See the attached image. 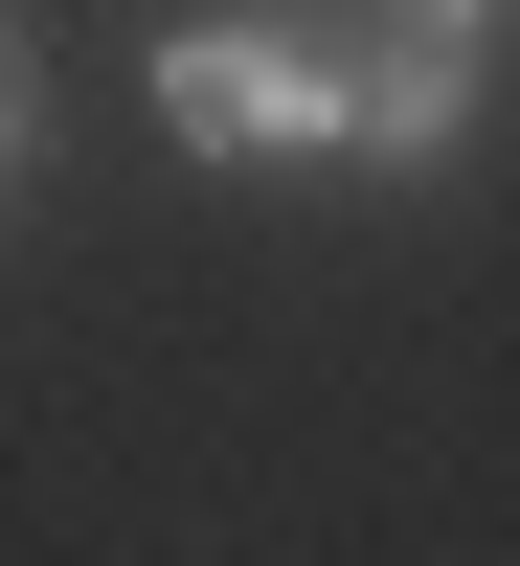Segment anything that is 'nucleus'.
I'll return each mask as SVG.
<instances>
[{"mask_svg": "<svg viewBox=\"0 0 520 566\" xmlns=\"http://www.w3.org/2000/svg\"><path fill=\"white\" fill-rule=\"evenodd\" d=\"M159 136L181 159H340V23H295V0H181L159 23Z\"/></svg>", "mask_w": 520, "mask_h": 566, "instance_id": "1", "label": "nucleus"}, {"mask_svg": "<svg viewBox=\"0 0 520 566\" xmlns=\"http://www.w3.org/2000/svg\"><path fill=\"white\" fill-rule=\"evenodd\" d=\"M453 136H476V23L362 0L340 23V159H453Z\"/></svg>", "mask_w": 520, "mask_h": 566, "instance_id": "2", "label": "nucleus"}, {"mask_svg": "<svg viewBox=\"0 0 520 566\" xmlns=\"http://www.w3.org/2000/svg\"><path fill=\"white\" fill-rule=\"evenodd\" d=\"M23 136H45V69H23V23H0V181H23Z\"/></svg>", "mask_w": 520, "mask_h": 566, "instance_id": "3", "label": "nucleus"}, {"mask_svg": "<svg viewBox=\"0 0 520 566\" xmlns=\"http://www.w3.org/2000/svg\"><path fill=\"white\" fill-rule=\"evenodd\" d=\"M407 23H476V45H498V0H407Z\"/></svg>", "mask_w": 520, "mask_h": 566, "instance_id": "4", "label": "nucleus"}]
</instances>
